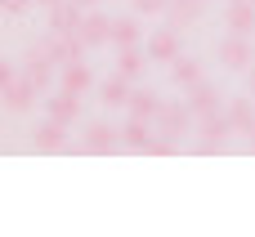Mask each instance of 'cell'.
I'll list each match as a JSON object with an SVG mask.
<instances>
[{
	"label": "cell",
	"mask_w": 255,
	"mask_h": 237,
	"mask_svg": "<svg viewBox=\"0 0 255 237\" xmlns=\"http://www.w3.org/2000/svg\"><path fill=\"white\" fill-rule=\"evenodd\" d=\"M58 81H63V90H72V94H85V90H94V72H90L81 58H76V63H67Z\"/></svg>",
	"instance_id": "16"
},
{
	"label": "cell",
	"mask_w": 255,
	"mask_h": 237,
	"mask_svg": "<svg viewBox=\"0 0 255 237\" xmlns=\"http://www.w3.org/2000/svg\"><path fill=\"white\" fill-rule=\"evenodd\" d=\"M81 13H85V9H76L72 0L54 4V9H49V31H76V27H81Z\"/></svg>",
	"instance_id": "18"
},
{
	"label": "cell",
	"mask_w": 255,
	"mask_h": 237,
	"mask_svg": "<svg viewBox=\"0 0 255 237\" xmlns=\"http://www.w3.org/2000/svg\"><path fill=\"white\" fill-rule=\"evenodd\" d=\"M170 0H134V13H166Z\"/></svg>",
	"instance_id": "25"
},
{
	"label": "cell",
	"mask_w": 255,
	"mask_h": 237,
	"mask_svg": "<svg viewBox=\"0 0 255 237\" xmlns=\"http://www.w3.org/2000/svg\"><path fill=\"white\" fill-rule=\"evenodd\" d=\"M188 112H193V121H202V117H211V112H220V99H215V90H211L206 81H197V85H188Z\"/></svg>",
	"instance_id": "11"
},
{
	"label": "cell",
	"mask_w": 255,
	"mask_h": 237,
	"mask_svg": "<svg viewBox=\"0 0 255 237\" xmlns=\"http://www.w3.org/2000/svg\"><path fill=\"white\" fill-rule=\"evenodd\" d=\"M202 9H206V0H170V4H166V13H170V22H175V27L197 22V18H202Z\"/></svg>",
	"instance_id": "20"
},
{
	"label": "cell",
	"mask_w": 255,
	"mask_h": 237,
	"mask_svg": "<svg viewBox=\"0 0 255 237\" xmlns=\"http://www.w3.org/2000/svg\"><path fill=\"white\" fill-rule=\"evenodd\" d=\"M36 0H0V13H9V18H18V13H27Z\"/></svg>",
	"instance_id": "24"
},
{
	"label": "cell",
	"mask_w": 255,
	"mask_h": 237,
	"mask_svg": "<svg viewBox=\"0 0 255 237\" xmlns=\"http://www.w3.org/2000/svg\"><path fill=\"white\" fill-rule=\"evenodd\" d=\"M13 81H18V72H13V63H4V58H0V90H4V85H13Z\"/></svg>",
	"instance_id": "26"
},
{
	"label": "cell",
	"mask_w": 255,
	"mask_h": 237,
	"mask_svg": "<svg viewBox=\"0 0 255 237\" xmlns=\"http://www.w3.org/2000/svg\"><path fill=\"white\" fill-rule=\"evenodd\" d=\"M121 143V130H112V125H103V121H94L90 130H85V152H112Z\"/></svg>",
	"instance_id": "13"
},
{
	"label": "cell",
	"mask_w": 255,
	"mask_h": 237,
	"mask_svg": "<svg viewBox=\"0 0 255 237\" xmlns=\"http://www.w3.org/2000/svg\"><path fill=\"white\" fill-rule=\"evenodd\" d=\"M188 121H193V112H188V103H161V112H157V134H184L188 130Z\"/></svg>",
	"instance_id": "2"
},
{
	"label": "cell",
	"mask_w": 255,
	"mask_h": 237,
	"mask_svg": "<svg viewBox=\"0 0 255 237\" xmlns=\"http://www.w3.org/2000/svg\"><path fill=\"white\" fill-rule=\"evenodd\" d=\"M31 143H36L40 152H58V148L67 143V125H63V121H54V117H45V121L31 130Z\"/></svg>",
	"instance_id": "8"
},
{
	"label": "cell",
	"mask_w": 255,
	"mask_h": 237,
	"mask_svg": "<svg viewBox=\"0 0 255 237\" xmlns=\"http://www.w3.org/2000/svg\"><path fill=\"white\" fill-rule=\"evenodd\" d=\"M229 31H238V36L255 31V0H233L229 4Z\"/></svg>",
	"instance_id": "14"
},
{
	"label": "cell",
	"mask_w": 255,
	"mask_h": 237,
	"mask_svg": "<svg viewBox=\"0 0 255 237\" xmlns=\"http://www.w3.org/2000/svg\"><path fill=\"white\" fill-rule=\"evenodd\" d=\"M161 103H166V99H157L152 90H134L126 108H130V117H139V121H157V112H161Z\"/></svg>",
	"instance_id": "17"
},
{
	"label": "cell",
	"mask_w": 255,
	"mask_h": 237,
	"mask_svg": "<svg viewBox=\"0 0 255 237\" xmlns=\"http://www.w3.org/2000/svg\"><path fill=\"white\" fill-rule=\"evenodd\" d=\"M233 125H229V117H220V112H211V117H202V143H197V152H220L224 148V134H229Z\"/></svg>",
	"instance_id": "7"
},
{
	"label": "cell",
	"mask_w": 255,
	"mask_h": 237,
	"mask_svg": "<svg viewBox=\"0 0 255 237\" xmlns=\"http://www.w3.org/2000/svg\"><path fill=\"white\" fill-rule=\"evenodd\" d=\"M130 94H134V90H130V76H121V72H117V76H108V81L99 85V99H103L108 108H126V103H130Z\"/></svg>",
	"instance_id": "12"
},
{
	"label": "cell",
	"mask_w": 255,
	"mask_h": 237,
	"mask_svg": "<svg viewBox=\"0 0 255 237\" xmlns=\"http://www.w3.org/2000/svg\"><path fill=\"white\" fill-rule=\"evenodd\" d=\"M31 99H36V85H31L27 76H18L13 85H4V90H0V103H4L9 112H27V108H31Z\"/></svg>",
	"instance_id": "10"
},
{
	"label": "cell",
	"mask_w": 255,
	"mask_h": 237,
	"mask_svg": "<svg viewBox=\"0 0 255 237\" xmlns=\"http://www.w3.org/2000/svg\"><path fill=\"white\" fill-rule=\"evenodd\" d=\"M251 94H255V72H251Z\"/></svg>",
	"instance_id": "29"
},
{
	"label": "cell",
	"mask_w": 255,
	"mask_h": 237,
	"mask_svg": "<svg viewBox=\"0 0 255 237\" xmlns=\"http://www.w3.org/2000/svg\"><path fill=\"white\" fill-rule=\"evenodd\" d=\"M45 117H54V121H63V125H76V117H81V94L58 90L54 99H45Z\"/></svg>",
	"instance_id": "6"
},
{
	"label": "cell",
	"mask_w": 255,
	"mask_h": 237,
	"mask_svg": "<svg viewBox=\"0 0 255 237\" xmlns=\"http://www.w3.org/2000/svg\"><path fill=\"white\" fill-rule=\"evenodd\" d=\"M220 63H224V67H233V72H242V67L251 63V40H247V36H238V31H229V36L220 40Z\"/></svg>",
	"instance_id": "5"
},
{
	"label": "cell",
	"mask_w": 255,
	"mask_h": 237,
	"mask_svg": "<svg viewBox=\"0 0 255 237\" xmlns=\"http://www.w3.org/2000/svg\"><path fill=\"white\" fill-rule=\"evenodd\" d=\"M152 139H157V125H152V121L130 117V121L121 125V148H130V152H148V148H152Z\"/></svg>",
	"instance_id": "3"
},
{
	"label": "cell",
	"mask_w": 255,
	"mask_h": 237,
	"mask_svg": "<svg viewBox=\"0 0 255 237\" xmlns=\"http://www.w3.org/2000/svg\"><path fill=\"white\" fill-rule=\"evenodd\" d=\"M22 76H27L36 90H49V81H54V63H49V54H45V49H31V54H27V67H22Z\"/></svg>",
	"instance_id": "9"
},
{
	"label": "cell",
	"mask_w": 255,
	"mask_h": 237,
	"mask_svg": "<svg viewBox=\"0 0 255 237\" xmlns=\"http://www.w3.org/2000/svg\"><path fill=\"white\" fill-rule=\"evenodd\" d=\"M148 152H152V157H170V152H175V139H170V134H157Z\"/></svg>",
	"instance_id": "23"
},
{
	"label": "cell",
	"mask_w": 255,
	"mask_h": 237,
	"mask_svg": "<svg viewBox=\"0 0 255 237\" xmlns=\"http://www.w3.org/2000/svg\"><path fill=\"white\" fill-rule=\"evenodd\" d=\"M36 4H40V9H54V4H63V0H36Z\"/></svg>",
	"instance_id": "28"
},
{
	"label": "cell",
	"mask_w": 255,
	"mask_h": 237,
	"mask_svg": "<svg viewBox=\"0 0 255 237\" xmlns=\"http://www.w3.org/2000/svg\"><path fill=\"white\" fill-rule=\"evenodd\" d=\"M76 36H81V45H85V49H99V45H108V36H112V18H103L99 9H85V13H81Z\"/></svg>",
	"instance_id": "1"
},
{
	"label": "cell",
	"mask_w": 255,
	"mask_h": 237,
	"mask_svg": "<svg viewBox=\"0 0 255 237\" xmlns=\"http://www.w3.org/2000/svg\"><path fill=\"white\" fill-rule=\"evenodd\" d=\"M170 81H175L179 90L197 85V81H202V63H197V58H184V54H179V58L170 63Z\"/></svg>",
	"instance_id": "19"
},
{
	"label": "cell",
	"mask_w": 255,
	"mask_h": 237,
	"mask_svg": "<svg viewBox=\"0 0 255 237\" xmlns=\"http://www.w3.org/2000/svg\"><path fill=\"white\" fill-rule=\"evenodd\" d=\"M143 40V27H139V18H117L112 22V36H108V45H117V49H130V45H139Z\"/></svg>",
	"instance_id": "15"
},
{
	"label": "cell",
	"mask_w": 255,
	"mask_h": 237,
	"mask_svg": "<svg viewBox=\"0 0 255 237\" xmlns=\"http://www.w3.org/2000/svg\"><path fill=\"white\" fill-rule=\"evenodd\" d=\"M229 4H233V0H229Z\"/></svg>",
	"instance_id": "31"
},
{
	"label": "cell",
	"mask_w": 255,
	"mask_h": 237,
	"mask_svg": "<svg viewBox=\"0 0 255 237\" xmlns=\"http://www.w3.org/2000/svg\"><path fill=\"white\" fill-rule=\"evenodd\" d=\"M117 72L134 81V76L143 72V49H139V45H130V49H117Z\"/></svg>",
	"instance_id": "22"
},
{
	"label": "cell",
	"mask_w": 255,
	"mask_h": 237,
	"mask_svg": "<svg viewBox=\"0 0 255 237\" xmlns=\"http://www.w3.org/2000/svg\"><path fill=\"white\" fill-rule=\"evenodd\" d=\"M148 58H152V63H175V58H179V31H175V27L152 31V36H148Z\"/></svg>",
	"instance_id": "4"
},
{
	"label": "cell",
	"mask_w": 255,
	"mask_h": 237,
	"mask_svg": "<svg viewBox=\"0 0 255 237\" xmlns=\"http://www.w3.org/2000/svg\"><path fill=\"white\" fill-rule=\"evenodd\" d=\"M76 9H99V0H72Z\"/></svg>",
	"instance_id": "27"
},
{
	"label": "cell",
	"mask_w": 255,
	"mask_h": 237,
	"mask_svg": "<svg viewBox=\"0 0 255 237\" xmlns=\"http://www.w3.org/2000/svg\"><path fill=\"white\" fill-rule=\"evenodd\" d=\"M224 117H229V125H233L238 134H251V130H255V112H251V103H247V99H233Z\"/></svg>",
	"instance_id": "21"
},
{
	"label": "cell",
	"mask_w": 255,
	"mask_h": 237,
	"mask_svg": "<svg viewBox=\"0 0 255 237\" xmlns=\"http://www.w3.org/2000/svg\"><path fill=\"white\" fill-rule=\"evenodd\" d=\"M251 143H255V130H251Z\"/></svg>",
	"instance_id": "30"
}]
</instances>
